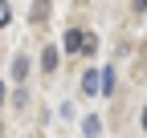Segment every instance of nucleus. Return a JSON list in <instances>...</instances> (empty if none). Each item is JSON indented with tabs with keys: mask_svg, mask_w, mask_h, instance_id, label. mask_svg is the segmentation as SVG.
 <instances>
[{
	"mask_svg": "<svg viewBox=\"0 0 147 138\" xmlns=\"http://www.w3.org/2000/svg\"><path fill=\"white\" fill-rule=\"evenodd\" d=\"M78 49H82L86 57H94V53H98V37H94V33H82V41H78Z\"/></svg>",
	"mask_w": 147,
	"mask_h": 138,
	"instance_id": "nucleus-1",
	"label": "nucleus"
},
{
	"mask_svg": "<svg viewBox=\"0 0 147 138\" xmlns=\"http://www.w3.org/2000/svg\"><path fill=\"white\" fill-rule=\"evenodd\" d=\"M82 94H98V69H86L82 73Z\"/></svg>",
	"mask_w": 147,
	"mask_h": 138,
	"instance_id": "nucleus-2",
	"label": "nucleus"
},
{
	"mask_svg": "<svg viewBox=\"0 0 147 138\" xmlns=\"http://www.w3.org/2000/svg\"><path fill=\"white\" fill-rule=\"evenodd\" d=\"M57 57H61L57 49H53V45H45V49H41V69H57Z\"/></svg>",
	"mask_w": 147,
	"mask_h": 138,
	"instance_id": "nucleus-3",
	"label": "nucleus"
},
{
	"mask_svg": "<svg viewBox=\"0 0 147 138\" xmlns=\"http://www.w3.org/2000/svg\"><path fill=\"white\" fill-rule=\"evenodd\" d=\"M98 90L102 94H115V69H102L98 73Z\"/></svg>",
	"mask_w": 147,
	"mask_h": 138,
	"instance_id": "nucleus-4",
	"label": "nucleus"
},
{
	"mask_svg": "<svg viewBox=\"0 0 147 138\" xmlns=\"http://www.w3.org/2000/svg\"><path fill=\"white\" fill-rule=\"evenodd\" d=\"M82 134H86V138H98V134H102V122H98L94 114H90L86 122H82Z\"/></svg>",
	"mask_w": 147,
	"mask_h": 138,
	"instance_id": "nucleus-5",
	"label": "nucleus"
},
{
	"mask_svg": "<svg viewBox=\"0 0 147 138\" xmlns=\"http://www.w3.org/2000/svg\"><path fill=\"white\" fill-rule=\"evenodd\" d=\"M78 41H82V33H78V29H69V33H65V45H61V49H65V53H78Z\"/></svg>",
	"mask_w": 147,
	"mask_h": 138,
	"instance_id": "nucleus-6",
	"label": "nucleus"
},
{
	"mask_svg": "<svg viewBox=\"0 0 147 138\" xmlns=\"http://www.w3.org/2000/svg\"><path fill=\"white\" fill-rule=\"evenodd\" d=\"M25 73H29V57H16V61H12V77L25 81Z\"/></svg>",
	"mask_w": 147,
	"mask_h": 138,
	"instance_id": "nucleus-7",
	"label": "nucleus"
},
{
	"mask_svg": "<svg viewBox=\"0 0 147 138\" xmlns=\"http://www.w3.org/2000/svg\"><path fill=\"white\" fill-rule=\"evenodd\" d=\"M8 21H12V8H8V0H0V29H4Z\"/></svg>",
	"mask_w": 147,
	"mask_h": 138,
	"instance_id": "nucleus-8",
	"label": "nucleus"
},
{
	"mask_svg": "<svg viewBox=\"0 0 147 138\" xmlns=\"http://www.w3.org/2000/svg\"><path fill=\"white\" fill-rule=\"evenodd\" d=\"M143 8H147V0H135V12H143Z\"/></svg>",
	"mask_w": 147,
	"mask_h": 138,
	"instance_id": "nucleus-9",
	"label": "nucleus"
},
{
	"mask_svg": "<svg viewBox=\"0 0 147 138\" xmlns=\"http://www.w3.org/2000/svg\"><path fill=\"white\" fill-rule=\"evenodd\" d=\"M0 106H4V81H0Z\"/></svg>",
	"mask_w": 147,
	"mask_h": 138,
	"instance_id": "nucleus-10",
	"label": "nucleus"
},
{
	"mask_svg": "<svg viewBox=\"0 0 147 138\" xmlns=\"http://www.w3.org/2000/svg\"><path fill=\"white\" fill-rule=\"evenodd\" d=\"M143 130H147V106H143Z\"/></svg>",
	"mask_w": 147,
	"mask_h": 138,
	"instance_id": "nucleus-11",
	"label": "nucleus"
}]
</instances>
